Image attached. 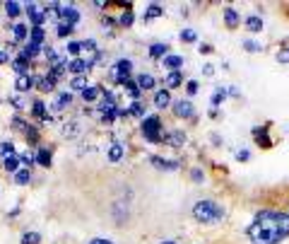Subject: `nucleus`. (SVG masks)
Segmentation results:
<instances>
[{"label":"nucleus","instance_id":"f257e3e1","mask_svg":"<svg viewBox=\"0 0 289 244\" xmlns=\"http://www.w3.org/2000/svg\"><path fill=\"white\" fill-rule=\"evenodd\" d=\"M248 240L253 244H280L289 237V213L260 210L248 225Z\"/></svg>","mask_w":289,"mask_h":244},{"label":"nucleus","instance_id":"f03ea898","mask_svg":"<svg viewBox=\"0 0 289 244\" xmlns=\"http://www.w3.org/2000/svg\"><path fill=\"white\" fill-rule=\"evenodd\" d=\"M193 218L198 223H202V225H215V223H219L224 218V208L219 206V203H215V201L205 198V201H198L193 206Z\"/></svg>","mask_w":289,"mask_h":244},{"label":"nucleus","instance_id":"7ed1b4c3","mask_svg":"<svg viewBox=\"0 0 289 244\" xmlns=\"http://www.w3.org/2000/svg\"><path fill=\"white\" fill-rule=\"evenodd\" d=\"M159 131H162V119L159 116H147V119H143L144 140H149V143H164V135Z\"/></svg>","mask_w":289,"mask_h":244},{"label":"nucleus","instance_id":"20e7f679","mask_svg":"<svg viewBox=\"0 0 289 244\" xmlns=\"http://www.w3.org/2000/svg\"><path fill=\"white\" fill-rule=\"evenodd\" d=\"M130 70H133V63H130L128 58H121V61L111 68V77H113V82H118V85L130 82Z\"/></svg>","mask_w":289,"mask_h":244},{"label":"nucleus","instance_id":"39448f33","mask_svg":"<svg viewBox=\"0 0 289 244\" xmlns=\"http://www.w3.org/2000/svg\"><path fill=\"white\" fill-rule=\"evenodd\" d=\"M27 15H29V22L34 24V27H44V22H46V10H41L36 2H27Z\"/></svg>","mask_w":289,"mask_h":244},{"label":"nucleus","instance_id":"423d86ee","mask_svg":"<svg viewBox=\"0 0 289 244\" xmlns=\"http://www.w3.org/2000/svg\"><path fill=\"white\" fill-rule=\"evenodd\" d=\"M92 65H94V61H85V58H75V61H70V65H68V70L70 73H75V75L80 77L82 73H90Z\"/></svg>","mask_w":289,"mask_h":244},{"label":"nucleus","instance_id":"0eeeda50","mask_svg":"<svg viewBox=\"0 0 289 244\" xmlns=\"http://www.w3.org/2000/svg\"><path fill=\"white\" fill-rule=\"evenodd\" d=\"M174 116H179V119H193V104L188 99L174 102Z\"/></svg>","mask_w":289,"mask_h":244},{"label":"nucleus","instance_id":"6e6552de","mask_svg":"<svg viewBox=\"0 0 289 244\" xmlns=\"http://www.w3.org/2000/svg\"><path fill=\"white\" fill-rule=\"evenodd\" d=\"M149 162H152L157 169H164V172H174V169L181 167L179 160H164V157H157V155H152V157H149Z\"/></svg>","mask_w":289,"mask_h":244},{"label":"nucleus","instance_id":"1a4fd4ad","mask_svg":"<svg viewBox=\"0 0 289 244\" xmlns=\"http://www.w3.org/2000/svg\"><path fill=\"white\" fill-rule=\"evenodd\" d=\"M251 133H253V138H255V143H258L260 148H265V150L272 148V140L268 138V128H265V126H255Z\"/></svg>","mask_w":289,"mask_h":244},{"label":"nucleus","instance_id":"9d476101","mask_svg":"<svg viewBox=\"0 0 289 244\" xmlns=\"http://www.w3.org/2000/svg\"><path fill=\"white\" fill-rule=\"evenodd\" d=\"M58 15L63 17V22H65V24H72V27H75V24L80 22V12H77V10H75L72 5H63Z\"/></svg>","mask_w":289,"mask_h":244},{"label":"nucleus","instance_id":"9b49d317","mask_svg":"<svg viewBox=\"0 0 289 244\" xmlns=\"http://www.w3.org/2000/svg\"><path fill=\"white\" fill-rule=\"evenodd\" d=\"M222 15H224V24H227L229 29H236V27L241 24V15L236 12L234 7H224V12H222Z\"/></svg>","mask_w":289,"mask_h":244},{"label":"nucleus","instance_id":"f8f14e48","mask_svg":"<svg viewBox=\"0 0 289 244\" xmlns=\"http://www.w3.org/2000/svg\"><path fill=\"white\" fill-rule=\"evenodd\" d=\"M164 143H169L171 148H183V145H186V133L183 131H171L169 135H164Z\"/></svg>","mask_w":289,"mask_h":244},{"label":"nucleus","instance_id":"ddd939ff","mask_svg":"<svg viewBox=\"0 0 289 244\" xmlns=\"http://www.w3.org/2000/svg\"><path fill=\"white\" fill-rule=\"evenodd\" d=\"M34 85H36V77H32V75H19L15 80V90L17 92H29Z\"/></svg>","mask_w":289,"mask_h":244},{"label":"nucleus","instance_id":"4468645a","mask_svg":"<svg viewBox=\"0 0 289 244\" xmlns=\"http://www.w3.org/2000/svg\"><path fill=\"white\" fill-rule=\"evenodd\" d=\"M169 104H171L169 90H157V92H154V107H157V109H166Z\"/></svg>","mask_w":289,"mask_h":244},{"label":"nucleus","instance_id":"2eb2a0df","mask_svg":"<svg viewBox=\"0 0 289 244\" xmlns=\"http://www.w3.org/2000/svg\"><path fill=\"white\" fill-rule=\"evenodd\" d=\"M32 114H34L36 119H41V121H51V116L46 112V104H44L41 99H34V102H32Z\"/></svg>","mask_w":289,"mask_h":244},{"label":"nucleus","instance_id":"dca6fc26","mask_svg":"<svg viewBox=\"0 0 289 244\" xmlns=\"http://www.w3.org/2000/svg\"><path fill=\"white\" fill-rule=\"evenodd\" d=\"M12 70L17 73V77L19 75H29V61H27V58H22V56H17L15 61H12Z\"/></svg>","mask_w":289,"mask_h":244},{"label":"nucleus","instance_id":"f3484780","mask_svg":"<svg viewBox=\"0 0 289 244\" xmlns=\"http://www.w3.org/2000/svg\"><path fill=\"white\" fill-rule=\"evenodd\" d=\"M10 32H12V39H15V41H24V39L29 37V27H27V24H22V22L12 24V29H10Z\"/></svg>","mask_w":289,"mask_h":244},{"label":"nucleus","instance_id":"a211bd4d","mask_svg":"<svg viewBox=\"0 0 289 244\" xmlns=\"http://www.w3.org/2000/svg\"><path fill=\"white\" fill-rule=\"evenodd\" d=\"M72 104V94L70 92H60L58 94V99H55V104H53V112H63L65 107H70Z\"/></svg>","mask_w":289,"mask_h":244},{"label":"nucleus","instance_id":"6ab92c4d","mask_svg":"<svg viewBox=\"0 0 289 244\" xmlns=\"http://www.w3.org/2000/svg\"><path fill=\"white\" fill-rule=\"evenodd\" d=\"M164 15V7L162 5H157V2H152V5H147V10H144V22H149V19H154V17H162Z\"/></svg>","mask_w":289,"mask_h":244},{"label":"nucleus","instance_id":"aec40b11","mask_svg":"<svg viewBox=\"0 0 289 244\" xmlns=\"http://www.w3.org/2000/svg\"><path fill=\"white\" fill-rule=\"evenodd\" d=\"M246 29H248L251 34H258V32L263 29V19L258 17V15H248V17H246Z\"/></svg>","mask_w":289,"mask_h":244},{"label":"nucleus","instance_id":"412c9836","mask_svg":"<svg viewBox=\"0 0 289 244\" xmlns=\"http://www.w3.org/2000/svg\"><path fill=\"white\" fill-rule=\"evenodd\" d=\"M138 85H140V90H154V85H157V80L149 75V73H143V75H138V80H135Z\"/></svg>","mask_w":289,"mask_h":244},{"label":"nucleus","instance_id":"4be33fe9","mask_svg":"<svg viewBox=\"0 0 289 244\" xmlns=\"http://www.w3.org/2000/svg\"><path fill=\"white\" fill-rule=\"evenodd\" d=\"M36 87H39L41 92H53V87H55V77H53V75H48V77H39V80H36Z\"/></svg>","mask_w":289,"mask_h":244},{"label":"nucleus","instance_id":"5701e85b","mask_svg":"<svg viewBox=\"0 0 289 244\" xmlns=\"http://www.w3.org/2000/svg\"><path fill=\"white\" fill-rule=\"evenodd\" d=\"M164 68H169L171 73H174V70H181V68H183V58H181V56H171V54H169V56L164 58Z\"/></svg>","mask_w":289,"mask_h":244},{"label":"nucleus","instance_id":"b1692460","mask_svg":"<svg viewBox=\"0 0 289 244\" xmlns=\"http://www.w3.org/2000/svg\"><path fill=\"white\" fill-rule=\"evenodd\" d=\"M19 162H22V160H19L17 155H12V157H5V160H2V169H5V172H12V174H17V172H19Z\"/></svg>","mask_w":289,"mask_h":244},{"label":"nucleus","instance_id":"393cba45","mask_svg":"<svg viewBox=\"0 0 289 244\" xmlns=\"http://www.w3.org/2000/svg\"><path fill=\"white\" fill-rule=\"evenodd\" d=\"M44 39H46V32H44V27H32V29H29V41H32V44L41 46V44H44Z\"/></svg>","mask_w":289,"mask_h":244},{"label":"nucleus","instance_id":"a878e982","mask_svg":"<svg viewBox=\"0 0 289 244\" xmlns=\"http://www.w3.org/2000/svg\"><path fill=\"white\" fill-rule=\"evenodd\" d=\"M181 85H183V73H181V70H174V73L166 75V87H169V90L181 87Z\"/></svg>","mask_w":289,"mask_h":244},{"label":"nucleus","instance_id":"bb28decb","mask_svg":"<svg viewBox=\"0 0 289 244\" xmlns=\"http://www.w3.org/2000/svg\"><path fill=\"white\" fill-rule=\"evenodd\" d=\"M36 165H41V167H51V150L39 148V152H36Z\"/></svg>","mask_w":289,"mask_h":244},{"label":"nucleus","instance_id":"cd10ccee","mask_svg":"<svg viewBox=\"0 0 289 244\" xmlns=\"http://www.w3.org/2000/svg\"><path fill=\"white\" fill-rule=\"evenodd\" d=\"M39 51H41V46H36V44H32V41H29V44L22 49V54H19V56L27 58V61H32V58L39 56Z\"/></svg>","mask_w":289,"mask_h":244},{"label":"nucleus","instance_id":"c85d7f7f","mask_svg":"<svg viewBox=\"0 0 289 244\" xmlns=\"http://www.w3.org/2000/svg\"><path fill=\"white\" fill-rule=\"evenodd\" d=\"M166 51H169V46H166V44H152V46H149V56L152 58H166L169 56Z\"/></svg>","mask_w":289,"mask_h":244},{"label":"nucleus","instance_id":"c756f323","mask_svg":"<svg viewBox=\"0 0 289 244\" xmlns=\"http://www.w3.org/2000/svg\"><path fill=\"white\" fill-rule=\"evenodd\" d=\"M123 152H126V148H123L121 143H113V145L108 148V160H111V162H118V160L123 157Z\"/></svg>","mask_w":289,"mask_h":244},{"label":"nucleus","instance_id":"7c9ffc66","mask_svg":"<svg viewBox=\"0 0 289 244\" xmlns=\"http://www.w3.org/2000/svg\"><path fill=\"white\" fill-rule=\"evenodd\" d=\"M19 12H22V5H19L17 0H10V2H5V15H7V17H17Z\"/></svg>","mask_w":289,"mask_h":244},{"label":"nucleus","instance_id":"2f4dec72","mask_svg":"<svg viewBox=\"0 0 289 244\" xmlns=\"http://www.w3.org/2000/svg\"><path fill=\"white\" fill-rule=\"evenodd\" d=\"M99 94H101V87H96V85H90L87 90H82V99H85V102H94Z\"/></svg>","mask_w":289,"mask_h":244},{"label":"nucleus","instance_id":"473e14b6","mask_svg":"<svg viewBox=\"0 0 289 244\" xmlns=\"http://www.w3.org/2000/svg\"><path fill=\"white\" fill-rule=\"evenodd\" d=\"M32 182V172L29 169H19L17 174H15V184L17 186H24V184H29Z\"/></svg>","mask_w":289,"mask_h":244},{"label":"nucleus","instance_id":"72a5a7b5","mask_svg":"<svg viewBox=\"0 0 289 244\" xmlns=\"http://www.w3.org/2000/svg\"><path fill=\"white\" fill-rule=\"evenodd\" d=\"M126 92L138 102V99H140V94H143V90H140V85H138L135 80H130V82H126Z\"/></svg>","mask_w":289,"mask_h":244},{"label":"nucleus","instance_id":"f704fd0d","mask_svg":"<svg viewBox=\"0 0 289 244\" xmlns=\"http://www.w3.org/2000/svg\"><path fill=\"white\" fill-rule=\"evenodd\" d=\"M12 155H15V145L10 140H2L0 143V157L5 160V157H12Z\"/></svg>","mask_w":289,"mask_h":244},{"label":"nucleus","instance_id":"c9c22d12","mask_svg":"<svg viewBox=\"0 0 289 244\" xmlns=\"http://www.w3.org/2000/svg\"><path fill=\"white\" fill-rule=\"evenodd\" d=\"M227 97H229V92H227L224 87H217V92L212 94V99H210V102H212V107H219V104H222Z\"/></svg>","mask_w":289,"mask_h":244},{"label":"nucleus","instance_id":"e433bc0d","mask_svg":"<svg viewBox=\"0 0 289 244\" xmlns=\"http://www.w3.org/2000/svg\"><path fill=\"white\" fill-rule=\"evenodd\" d=\"M72 32H75V27H72V24H65V22H60V24H58V29H55V34H58L60 39H68Z\"/></svg>","mask_w":289,"mask_h":244},{"label":"nucleus","instance_id":"4c0bfd02","mask_svg":"<svg viewBox=\"0 0 289 244\" xmlns=\"http://www.w3.org/2000/svg\"><path fill=\"white\" fill-rule=\"evenodd\" d=\"M128 112H130V116H138V119H147V116H144V107L140 104V102H133V104L128 107Z\"/></svg>","mask_w":289,"mask_h":244},{"label":"nucleus","instance_id":"58836bf2","mask_svg":"<svg viewBox=\"0 0 289 244\" xmlns=\"http://www.w3.org/2000/svg\"><path fill=\"white\" fill-rule=\"evenodd\" d=\"M41 242V235L39 232H24L22 235V244H39Z\"/></svg>","mask_w":289,"mask_h":244},{"label":"nucleus","instance_id":"ea45409f","mask_svg":"<svg viewBox=\"0 0 289 244\" xmlns=\"http://www.w3.org/2000/svg\"><path fill=\"white\" fill-rule=\"evenodd\" d=\"M181 41H183V44H195V41H198V34H195L193 29H183V32H181Z\"/></svg>","mask_w":289,"mask_h":244},{"label":"nucleus","instance_id":"a19ab883","mask_svg":"<svg viewBox=\"0 0 289 244\" xmlns=\"http://www.w3.org/2000/svg\"><path fill=\"white\" fill-rule=\"evenodd\" d=\"M243 49H246L248 54H258V51H263V46H260L258 41H253V39H246V41H243Z\"/></svg>","mask_w":289,"mask_h":244},{"label":"nucleus","instance_id":"79ce46f5","mask_svg":"<svg viewBox=\"0 0 289 244\" xmlns=\"http://www.w3.org/2000/svg\"><path fill=\"white\" fill-rule=\"evenodd\" d=\"M68 54H70V56H80V54H82V41H70V44H68Z\"/></svg>","mask_w":289,"mask_h":244},{"label":"nucleus","instance_id":"37998d69","mask_svg":"<svg viewBox=\"0 0 289 244\" xmlns=\"http://www.w3.org/2000/svg\"><path fill=\"white\" fill-rule=\"evenodd\" d=\"M87 87H90V85H87L85 77H75V80L70 82V90H87Z\"/></svg>","mask_w":289,"mask_h":244},{"label":"nucleus","instance_id":"c03bdc74","mask_svg":"<svg viewBox=\"0 0 289 244\" xmlns=\"http://www.w3.org/2000/svg\"><path fill=\"white\" fill-rule=\"evenodd\" d=\"M44 51H46V58H48V61H51V63H60V56H58V51H55L53 46H48V49H44Z\"/></svg>","mask_w":289,"mask_h":244},{"label":"nucleus","instance_id":"a18cd8bd","mask_svg":"<svg viewBox=\"0 0 289 244\" xmlns=\"http://www.w3.org/2000/svg\"><path fill=\"white\" fill-rule=\"evenodd\" d=\"M63 133H65L68 138H75V135H77V123H75V121H72V123H65V126H63Z\"/></svg>","mask_w":289,"mask_h":244},{"label":"nucleus","instance_id":"49530a36","mask_svg":"<svg viewBox=\"0 0 289 244\" xmlns=\"http://www.w3.org/2000/svg\"><path fill=\"white\" fill-rule=\"evenodd\" d=\"M12 126H15V128H17V131H29V123H27V121H22V119H19V116H15V119H12Z\"/></svg>","mask_w":289,"mask_h":244},{"label":"nucleus","instance_id":"de8ad7c7","mask_svg":"<svg viewBox=\"0 0 289 244\" xmlns=\"http://www.w3.org/2000/svg\"><path fill=\"white\" fill-rule=\"evenodd\" d=\"M19 160H22V165H27V167L36 165V155H32V152H24V155H22Z\"/></svg>","mask_w":289,"mask_h":244},{"label":"nucleus","instance_id":"09e8293b","mask_svg":"<svg viewBox=\"0 0 289 244\" xmlns=\"http://www.w3.org/2000/svg\"><path fill=\"white\" fill-rule=\"evenodd\" d=\"M118 22H121L123 27H130V24L135 22V17H133V12H123V15H121V19H118Z\"/></svg>","mask_w":289,"mask_h":244},{"label":"nucleus","instance_id":"8fccbe9b","mask_svg":"<svg viewBox=\"0 0 289 244\" xmlns=\"http://www.w3.org/2000/svg\"><path fill=\"white\" fill-rule=\"evenodd\" d=\"M82 49H85V51H94V54H96V41H94V39H85V41H82Z\"/></svg>","mask_w":289,"mask_h":244},{"label":"nucleus","instance_id":"3c124183","mask_svg":"<svg viewBox=\"0 0 289 244\" xmlns=\"http://www.w3.org/2000/svg\"><path fill=\"white\" fill-rule=\"evenodd\" d=\"M275 58H277V63H289V46H287V49H282V51H280Z\"/></svg>","mask_w":289,"mask_h":244},{"label":"nucleus","instance_id":"603ef678","mask_svg":"<svg viewBox=\"0 0 289 244\" xmlns=\"http://www.w3.org/2000/svg\"><path fill=\"white\" fill-rule=\"evenodd\" d=\"M186 92L195 94V92H198V82H195V80H188V82H186Z\"/></svg>","mask_w":289,"mask_h":244},{"label":"nucleus","instance_id":"864d4df0","mask_svg":"<svg viewBox=\"0 0 289 244\" xmlns=\"http://www.w3.org/2000/svg\"><path fill=\"white\" fill-rule=\"evenodd\" d=\"M191 179H193V182H198V184H200V182L205 179V177H202V169H198V167L193 169V172H191Z\"/></svg>","mask_w":289,"mask_h":244},{"label":"nucleus","instance_id":"5fc2aeb1","mask_svg":"<svg viewBox=\"0 0 289 244\" xmlns=\"http://www.w3.org/2000/svg\"><path fill=\"white\" fill-rule=\"evenodd\" d=\"M27 140H29V143H36V140H39V133L34 131V126H29V131H27Z\"/></svg>","mask_w":289,"mask_h":244},{"label":"nucleus","instance_id":"6e6d98bb","mask_svg":"<svg viewBox=\"0 0 289 244\" xmlns=\"http://www.w3.org/2000/svg\"><path fill=\"white\" fill-rule=\"evenodd\" d=\"M236 160H239V162H246V160H251V152L248 150H239L236 152Z\"/></svg>","mask_w":289,"mask_h":244},{"label":"nucleus","instance_id":"4d7b16f0","mask_svg":"<svg viewBox=\"0 0 289 244\" xmlns=\"http://www.w3.org/2000/svg\"><path fill=\"white\" fill-rule=\"evenodd\" d=\"M212 51H215V49H212L210 44H200V54H202V56H210Z\"/></svg>","mask_w":289,"mask_h":244},{"label":"nucleus","instance_id":"13d9d810","mask_svg":"<svg viewBox=\"0 0 289 244\" xmlns=\"http://www.w3.org/2000/svg\"><path fill=\"white\" fill-rule=\"evenodd\" d=\"M90 244H113L111 240H101V237H96V240H92Z\"/></svg>","mask_w":289,"mask_h":244},{"label":"nucleus","instance_id":"bf43d9fd","mask_svg":"<svg viewBox=\"0 0 289 244\" xmlns=\"http://www.w3.org/2000/svg\"><path fill=\"white\" fill-rule=\"evenodd\" d=\"M101 24H104L106 29H111V27H113V19H111V17H104V19H101Z\"/></svg>","mask_w":289,"mask_h":244},{"label":"nucleus","instance_id":"052dcab7","mask_svg":"<svg viewBox=\"0 0 289 244\" xmlns=\"http://www.w3.org/2000/svg\"><path fill=\"white\" fill-rule=\"evenodd\" d=\"M12 107H17V109H22V107H24V102H22L19 97H15V99H12Z\"/></svg>","mask_w":289,"mask_h":244},{"label":"nucleus","instance_id":"680f3d73","mask_svg":"<svg viewBox=\"0 0 289 244\" xmlns=\"http://www.w3.org/2000/svg\"><path fill=\"white\" fill-rule=\"evenodd\" d=\"M202 73H205V75H212V73H215V68H212V65H205V68H202Z\"/></svg>","mask_w":289,"mask_h":244},{"label":"nucleus","instance_id":"e2e57ef3","mask_svg":"<svg viewBox=\"0 0 289 244\" xmlns=\"http://www.w3.org/2000/svg\"><path fill=\"white\" fill-rule=\"evenodd\" d=\"M212 143H215V145H222V138H219L217 133H212Z\"/></svg>","mask_w":289,"mask_h":244},{"label":"nucleus","instance_id":"0e129e2a","mask_svg":"<svg viewBox=\"0 0 289 244\" xmlns=\"http://www.w3.org/2000/svg\"><path fill=\"white\" fill-rule=\"evenodd\" d=\"M227 92H229V97H239V90H236V87H229Z\"/></svg>","mask_w":289,"mask_h":244},{"label":"nucleus","instance_id":"69168bd1","mask_svg":"<svg viewBox=\"0 0 289 244\" xmlns=\"http://www.w3.org/2000/svg\"><path fill=\"white\" fill-rule=\"evenodd\" d=\"M2 63H7V54H5V51H0V65H2Z\"/></svg>","mask_w":289,"mask_h":244},{"label":"nucleus","instance_id":"338daca9","mask_svg":"<svg viewBox=\"0 0 289 244\" xmlns=\"http://www.w3.org/2000/svg\"><path fill=\"white\" fill-rule=\"evenodd\" d=\"M162 244H176V242H174V240H166V242H162Z\"/></svg>","mask_w":289,"mask_h":244}]
</instances>
